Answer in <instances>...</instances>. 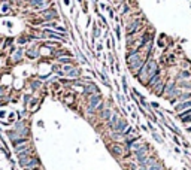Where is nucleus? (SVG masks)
<instances>
[{"label":"nucleus","instance_id":"27","mask_svg":"<svg viewBox=\"0 0 191 170\" xmlns=\"http://www.w3.org/2000/svg\"><path fill=\"white\" fill-rule=\"evenodd\" d=\"M151 136H152V139H154L157 143H164V139H163V137H161V136H160L157 131H151Z\"/></svg>","mask_w":191,"mask_h":170},{"label":"nucleus","instance_id":"15","mask_svg":"<svg viewBox=\"0 0 191 170\" xmlns=\"http://www.w3.org/2000/svg\"><path fill=\"white\" fill-rule=\"evenodd\" d=\"M112 112H114V108H109V106H106L100 114H99V118H100V121H103V122H108L109 121V118H111V115H112Z\"/></svg>","mask_w":191,"mask_h":170},{"label":"nucleus","instance_id":"32","mask_svg":"<svg viewBox=\"0 0 191 170\" xmlns=\"http://www.w3.org/2000/svg\"><path fill=\"white\" fill-rule=\"evenodd\" d=\"M8 12H11V6H9L8 3H6V5L3 3V5H2V14H8Z\"/></svg>","mask_w":191,"mask_h":170},{"label":"nucleus","instance_id":"20","mask_svg":"<svg viewBox=\"0 0 191 170\" xmlns=\"http://www.w3.org/2000/svg\"><path fill=\"white\" fill-rule=\"evenodd\" d=\"M55 60H57V63H58V64H61V66H66V64H75L73 57H67V55H64V57H58V58H55Z\"/></svg>","mask_w":191,"mask_h":170},{"label":"nucleus","instance_id":"18","mask_svg":"<svg viewBox=\"0 0 191 170\" xmlns=\"http://www.w3.org/2000/svg\"><path fill=\"white\" fill-rule=\"evenodd\" d=\"M30 142H32L30 137H17V139H14V140L11 142V145H12V148H17V146H20V145L30 143Z\"/></svg>","mask_w":191,"mask_h":170},{"label":"nucleus","instance_id":"37","mask_svg":"<svg viewBox=\"0 0 191 170\" xmlns=\"http://www.w3.org/2000/svg\"><path fill=\"white\" fill-rule=\"evenodd\" d=\"M172 139H173V142L176 143V145H181V142H179V139H178V136L175 134V136H172Z\"/></svg>","mask_w":191,"mask_h":170},{"label":"nucleus","instance_id":"12","mask_svg":"<svg viewBox=\"0 0 191 170\" xmlns=\"http://www.w3.org/2000/svg\"><path fill=\"white\" fill-rule=\"evenodd\" d=\"M130 124H129V121L126 119V118H120V121L115 124V127L112 128V131H118V133H124L126 130H127V127H129Z\"/></svg>","mask_w":191,"mask_h":170},{"label":"nucleus","instance_id":"40","mask_svg":"<svg viewBox=\"0 0 191 170\" xmlns=\"http://www.w3.org/2000/svg\"><path fill=\"white\" fill-rule=\"evenodd\" d=\"M115 33H117V37L121 39V33H120V27H115Z\"/></svg>","mask_w":191,"mask_h":170},{"label":"nucleus","instance_id":"26","mask_svg":"<svg viewBox=\"0 0 191 170\" xmlns=\"http://www.w3.org/2000/svg\"><path fill=\"white\" fill-rule=\"evenodd\" d=\"M6 136H8V137H9V140L12 142L14 139H17V137H18V133H17L14 128H11V130H6Z\"/></svg>","mask_w":191,"mask_h":170},{"label":"nucleus","instance_id":"36","mask_svg":"<svg viewBox=\"0 0 191 170\" xmlns=\"http://www.w3.org/2000/svg\"><path fill=\"white\" fill-rule=\"evenodd\" d=\"M149 108H151V109H155V111H157V109H160V105H158L157 102H151V103H149Z\"/></svg>","mask_w":191,"mask_h":170},{"label":"nucleus","instance_id":"30","mask_svg":"<svg viewBox=\"0 0 191 170\" xmlns=\"http://www.w3.org/2000/svg\"><path fill=\"white\" fill-rule=\"evenodd\" d=\"M12 45H14V39H12V37H8V39L3 40L2 48H9V46H12Z\"/></svg>","mask_w":191,"mask_h":170},{"label":"nucleus","instance_id":"1","mask_svg":"<svg viewBox=\"0 0 191 170\" xmlns=\"http://www.w3.org/2000/svg\"><path fill=\"white\" fill-rule=\"evenodd\" d=\"M103 102V96L102 94H94L91 97H88V102H87V114L88 115H95V109L97 106Z\"/></svg>","mask_w":191,"mask_h":170},{"label":"nucleus","instance_id":"34","mask_svg":"<svg viewBox=\"0 0 191 170\" xmlns=\"http://www.w3.org/2000/svg\"><path fill=\"white\" fill-rule=\"evenodd\" d=\"M100 33H102V32H100V27L94 26V37H100V36H102Z\"/></svg>","mask_w":191,"mask_h":170},{"label":"nucleus","instance_id":"43","mask_svg":"<svg viewBox=\"0 0 191 170\" xmlns=\"http://www.w3.org/2000/svg\"><path fill=\"white\" fill-rule=\"evenodd\" d=\"M187 133H191V127H187Z\"/></svg>","mask_w":191,"mask_h":170},{"label":"nucleus","instance_id":"28","mask_svg":"<svg viewBox=\"0 0 191 170\" xmlns=\"http://www.w3.org/2000/svg\"><path fill=\"white\" fill-rule=\"evenodd\" d=\"M17 43H18L20 46H24L26 43H29V40H27V36H26V34H23V36L17 37Z\"/></svg>","mask_w":191,"mask_h":170},{"label":"nucleus","instance_id":"11","mask_svg":"<svg viewBox=\"0 0 191 170\" xmlns=\"http://www.w3.org/2000/svg\"><path fill=\"white\" fill-rule=\"evenodd\" d=\"M190 108H191V100L178 102V103L175 105V108H173V111H172V112H175V114H181V112H184V111H187V109H190Z\"/></svg>","mask_w":191,"mask_h":170},{"label":"nucleus","instance_id":"7","mask_svg":"<svg viewBox=\"0 0 191 170\" xmlns=\"http://www.w3.org/2000/svg\"><path fill=\"white\" fill-rule=\"evenodd\" d=\"M27 3H29L30 8L40 12V11H43V9H46L52 5V0H27Z\"/></svg>","mask_w":191,"mask_h":170},{"label":"nucleus","instance_id":"45","mask_svg":"<svg viewBox=\"0 0 191 170\" xmlns=\"http://www.w3.org/2000/svg\"><path fill=\"white\" fill-rule=\"evenodd\" d=\"M23 170H30V169H23Z\"/></svg>","mask_w":191,"mask_h":170},{"label":"nucleus","instance_id":"21","mask_svg":"<svg viewBox=\"0 0 191 170\" xmlns=\"http://www.w3.org/2000/svg\"><path fill=\"white\" fill-rule=\"evenodd\" d=\"M29 87H30V91L32 93H36L39 88H42V82L39 79H32L30 84H29Z\"/></svg>","mask_w":191,"mask_h":170},{"label":"nucleus","instance_id":"5","mask_svg":"<svg viewBox=\"0 0 191 170\" xmlns=\"http://www.w3.org/2000/svg\"><path fill=\"white\" fill-rule=\"evenodd\" d=\"M24 55H27L29 60H37L40 57V43L36 42V43H32L30 46H27L24 51Z\"/></svg>","mask_w":191,"mask_h":170},{"label":"nucleus","instance_id":"22","mask_svg":"<svg viewBox=\"0 0 191 170\" xmlns=\"http://www.w3.org/2000/svg\"><path fill=\"white\" fill-rule=\"evenodd\" d=\"M130 12V5L127 2H121V6H120V14L121 15H127Z\"/></svg>","mask_w":191,"mask_h":170},{"label":"nucleus","instance_id":"35","mask_svg":"<svg viewBox=\"0 0 191 170\" xmlns=\"http://www.w3.org/2000/svg\"><path fill=\"white\" fill-rule=\"evenodd\" d=\"M181 121H182L184 124H191V115H188V117H184V118H181Z\"/></svg>","mask_w":191,"mask_h":170},{"label":"nucleus","instance_id":"25","mask_svg":"<svg viewBox=\"0 0 191 170\" xmlns=\"http://www.w3.org/2000/svg\"><path fill=\"white\" fill-rule=\"evenodd\" d=\"M148 170H164V164L158 160V161H155L152 166H149V167H148Z\"/></svg>","mask_w":191,"mask_h":170},{"label":"nucleus","instance_id":"3","mask_svg":"<svg viewBox=\"0 0 191 170\" xmlns=\"http://www.w3.org/2000/svg\"><path fill=\"white\" fill-rule=\"evenodd\" d=\"M142 30V21L139 20V18H134V20H131V21H129L127 23V27H126V36L127 37H134L136 36V33L137 32H140Z\"/></svg>","mask_w":191,"mask_h":170},{"label":"nucleus","instance_id":"38","mask_svg":"<svg viewBox=\"0 0 191 170\" xmlns=\"http://www.w3.org/2000/svg\"><path fill=\"white\" fill-rule=\"evenodd\" d=\"M95 49H97V52H100L102 49H103V43L100 42V43H97V48H95Z\"/></svg>","mask_w":191,"mask_h":170},{"label":"nucleus","instance_id":"17","mask_svg":"<svg viewBox=\"0 0 191 170\" xmlns=\"http://www.w3.org/2000/svg\"><path fill=\"white\" fill-rule=\"evenodd\" d=\"M81 75H82V70H81L78 66H75L64 78H69V79H81Z\"/></svg>","mask_w":191,"mask_h":170},{"label":"nucleus","instance_id":"14","mask_svg":"<svg viewBox=\"0 0 191 170\" xmlns=\"http://www.w3.org/2000/svg\"><path fill=\"white\" fill-rule=\"evenodd\" d=\"M181 79H187V81H191V70L190 69H181L176 76H175V81H181Z\"/></svg>","mask_w":191,"mask_h":170},{"label":"nucleus","instance_id":"16","mask_svg":"<svg viewBox=\"0 0 191 170\" xmlns=\"http://www.w3.org/2000/svg\"><path fill=\"white\" fill-rule=\"evenodd\" d=\"M176 87L181 91H191V81H187V79L176 81Z\"/></svg>","mask_w":191,"mask_h":170},{"label":"nucleus","instance_id":"19","mask_svg":"<svg viewBox=\"0 0 191 170\" xmlns=\"http://www.w3.org/2000/svg\"><path fill=\"white\" fill-rule=\"evenodd\" d=\"M109 139H111L112 142H120V143H123L124 134H123V133H118V131H109Z\"/></svg>","mask_w":191,"mask_h":170},{"label":"nucleus","instance_id":"2","mask_svg":"<svg viewBox=\"0 0 191 170\" xmlns=\"http://www.w3.org/2000/svg\"><path fill=\"white\" fill-rule=\"evenodd\" d=\"M39 17H40V18H42L45 23H49V21H57V20L60 18L58 11H57L54 6H49V8H46V9L40 11V12H39Z\"/></svg>","mask_w":191,"mask_h":170},{"label":"nucleus","instance_id":"29","mask_svg":"<svg viewBox=\"0 0 191 170\" xmlns=\"http://www.w3.org/2000/svg\"><path fill=\"white\" fill-rule=\"evenodd\" d=\"M164 39H166V36L164 34H161L160 37H158V40H157V45H158V48H167V45H166V42H164Z\"/></svg>","mask_w":191,"mask_h":170},{"label":"nucleus","instance_id":"10","mask_svg":"<svg viewBox=\"0 0 191 170\" xmlns=\"http://www.w3.org/2000/svg\"><path fill=\"white\" fill-rule=\"evenodd\" d=\"M24 51H26V48H24V46H20L18 49H15V51L12 52V55H11V61H12L14 64L21 63V61H23V58H24Z\"/></svg>","mask_w":191,"mask_h":170},{"label":"nucleus","instance_id":"13","mask_svg":"<svg viewBox=\"0 0 191 170\" xmlns=\"http://www.w3.org/2000/svg\"><path fill=\"white\" fill-rule=\"evenodd\" d=\"M164 84H166V79H160L157 82V85L151 90L152 94H155L157 97H163V91H164Z\"/></svg>","mask_w":191,"mask_h":170},{"label":"nucleus","instance_id":"31","mask_svg":"<svg viewBox=\"0 0 191 170\" xmlns=\"http://www.w3.org/2000/svg\"><path fill=\"white\" fill-rule=\"evenodd\" d=\"M121 82H123V91L127 94V91H129V85H127V78L126 76H123L121 78Z\"/></svg>","mask_w":191,"mask_h":170},{"label":"nucleus","instance_id":"23","mask_svg":"<svg viewBox=\"0 0 191 170\" xmlns=\"http://www.w3.org/2000/svg\"><path fill=\"white\" fill-rule=\"evenodd\" d=\"M33 143L30 142V143H24V145H20V146H17V148H14V154L17 155V154H20V152H23V151H26L27 148H30Z\"/></svg>","mask_w":191,"mask_h":170},{"label":"nucleus","instance_id":"9","mask_svg":"<svg viewBox=\"0 0 191 170\" xmlns=\"http://www.w3.org/2000/svg\"><path fill=\"white\" fill-rule=\"evenodd\" d=\"M120 118H121V114H120V111H118L117 108H114V112H112V115H111L109 121L106 122V128H108L109 131H112V128H114V127H115V124L120 121Z\"/></svg>","mask_w":191,"mask_h":170},{"label":"nucleus","instance_id":"46","mask_svg":"<svg viewBox=\"0 0 191 170\" xmlns=\"http://www.w3.org/2000/svg\"><path fill=\"white\" fill-rule=\"evenodd\" d=\"M120 2H124V0H120Z\"/></svg>","mask_w":191,"mask_h":170},{"label":"nucleus","instance_id":"6","mask_svg":"<svg viewBox=\"0 0 191 170\" xmlns=\"http://www.w3.org/2000/svg\"><path fill=\"white\" fill-rule=\"evenodd\" d=\"M82 94H84V97H91V96H94V94H100V90H99V87L95 85L93 81L91 82H84V90H82Z\"/></svg>","mask_w":191,"mask_h":170},{"label":"nucleus","instance_id":"44","mask_svg":"<svg viewBox=\"0 0 191 170\" xmlns=\"http://www.w3.org/2000/svg\"><path fill=\"white\" fill-rule=\"evenodd\" d=\"M0 6H2V0H0Z\"/></svg>","mask_w":191,"mask_h":170},{"label":"nucleus","instance_id":"39","mask_svg":"<svg viewBox=\"0 0 191 170\" xmlns=\"http://www.w3.org/2000/svg\"><path fill=\"white\" fill-rule=\"evenodd\" d=\"M108 11H109V17H111V18H114V17H115V12H114V9L108 8Z\"/></svg>","mask_w":191,"mask_h":170},{"label":"nucleus","instance_id":"8","mask_svg":"<svg viewBox=\"0 0 191 170\" xmlns=\"http://www.w3.org/2000/svg\"><path fill=\"white\" fill-rule=\"evenodd\" d=\"M160 79H163V78H161V69H160L158 72H155L152 76L148 78V81H146V84H145V88L151 91V90L155 87V85H157V82H158Z\"/></svg>","mask_w":191,"mask_h":170},{"label":"nucleus","instance_id":"33","mask_svg":"<svg viewBox=\"0 0 191 170\" xmlns=\"http://www.w3.org/2000/svg\"><path fill=\"white\" fill-rule=\"evenodd\" d=\"M127 169L129 170H139V167H137L136 163H127Z\"/></svg>","mask_w":191,"mask_h":170},{"label":"nucleus","instance_id":"42","mask_svg":"<svg viewBox=\"0 0 191 170\" xmlns=\"http://www.w3.org/2000/svg\"><path fill=\"white\" fill-rule=\"evenodd\" d=\"M30 170H43V167H35V169H30Z\"/></svg>","mask_w":191,"mask_h":170},{"label":"nucleus","instance_id":"41","mask_svg":"<svg viewBox=\"0 0 191 170\" xmlns=\"http://www.w3.org/2000/svg\"><path fill=\"white\" fill-rule=\"evenodd\" d=\"M109 63H111V66L114 67V63H115V60H114V57H112V55H109Z\"/></svg>","mask_w":191,"mask_h":170},{"label":"nucleus","instance_id":"24","mask_svg":"<svg viewBox=\"0 0 191 170\" xmlns=\"http://www.w3.org/2000/svg\"><path fill=\"white\" fill-rule=\"evenodd\" d=\"M185 100H191V91H182L178 97V102H185Z\"/></svg>","mask_w":191,"mask_h":170},{"label":"nucleus","instance_id":"4","mask_svg":"<svg viewBox=\"0 0 191 170\" xmlns=\"http://www.w3.org/2000/svg\"><path fill=\"white\" fill-rule=\"evenodd\" d=\"M108 149L109 152L115 157V158H124L126 155V146L124 143H120V142H112V143H108Z\"/></svg>","mask_w":191,"mask_h":170}]
</instances>
